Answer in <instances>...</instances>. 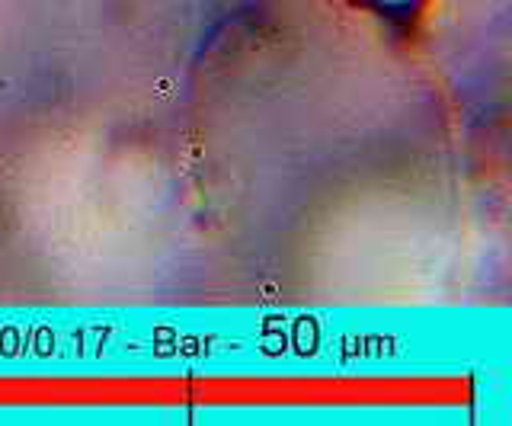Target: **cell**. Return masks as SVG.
<instances>
[{
  "mask_svg": "<svg viewBox=\"0 0 512 426\" xmlns=\"http://www.w3.org/2000/svg\"><path fill=\"white\" fill-rule=\"evenodd\" d=\"M343 4L365 10V13H375V17L391 20V23H407L416 17V13H423V7H429L432 0H343Z\"/></svg>",
  "mask_w": 512,
  "mask_h": 426,
  "instance_id": "cell-1",
  "label": "cell"
}]
</instances>
